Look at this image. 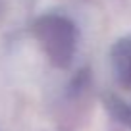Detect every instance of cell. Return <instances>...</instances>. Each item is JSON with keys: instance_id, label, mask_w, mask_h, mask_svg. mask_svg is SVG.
Wrapping results in <instances>:
<instances>
[{"instance_id": "cell-1", "label": "cell", "mask_w": 131, "mask_h": 131, "mask_svg": "<svg viewBox=\"0 0 131 131\" xmlns=\"http://www.w3.org/2000/svg\"><path fill=\"white\" fill-rule=\"evenodd\" d=\"M108 58L106 106L119 123L131 127V37L116 42Z\"/></svg>"}, {"instance_id": "cell-2", "label": "cell", "mask_w": 131, "mask_h": 131, "mask_svg": "<svg viewBox=\"0 0 131 131\" xmlns=\"http://www.w3.org/2000/svg\"><path fill=\"white\" fill-rule=\"evenodd\" d=\"M37 39L45 54L54 66L66 68L75 56L79 45V33L68 17L46 16L37 25Z\"/></svg>"}]
</instances>
